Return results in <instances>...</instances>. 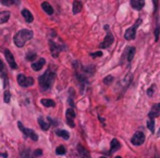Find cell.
Masks as SVG:
<instances>
[{
    "mask_svg": "<svg viewBox=\"0 0 160 158\" xmlns=\"http://www.w3.org/2000/svg\"><path fill=\"white\" fill-rule=\"evenodd\" d=\"M33 38V31L29 29H21L15 34L14 36V43L17 47L22 48L23 45H25L26 41H29Z\"/></svg>",
    "mask_w": 160,
    "mask_h": 158,
    "instance_id": "6da1fadb",
    "label": "cell"
},
{
    "mask_svg": "<svg viewBox=\"0 0 160 158\" xmlns=\"http://www.w3.org/2000/svg\"><path fill=\"white\" fill-rule=\"evenodd\" d=\"M54 73H52L50 69L46 71L45 74H43L38 78L39 85L43 90H48L49 88L52 86V83H54Z\"/></svg>",
    "mask_w": 160,
    "mask_h": 158,
    "instance_id": "7a4b0ae2",
    "label": "cell"
},
{
    "mask_svg": "<svg viewBox=\"0 0 160 158\" xmlns=\"http://www.w3.org/2000/svg\"><path fill=\"white\" fill-rule=\"evenodd\" d=\"M140 24H142V19H137L136 22H135L129 29H126V31L124 33V38H125L126 40L135 39L136 31H137V28H138V26H140Z\"/></svg>",
    "mask_w": 160,
    "mask_h": 158,
    "instance_id": "3957f363",
    "label": "cell"
},
{
    "mask_svg": "<svg viewBox=\"0 0 160 158\" xmlns=\"http://www.w3.org/2000/svg\"><path fill=\"white\" fill-rule=\"evenodd\" d=\"M105 29H106V31H107V35H106V38H105V40H103V42L99 45V48H101V49L109 48V47H110V45H111L112 43H113V41H114V36L112 35L111 31H110L108 25L105 26Z\"/></svg>",
    "mask_w": 160,
    "mask_h": 158,
    "instance_id": "277c9868",
    "label": "cell"
},
{
    "mask_svg": "<svg viewBox=\"0 0 160 158\" xmlns=\"http://www.w3.org/2000/svg\"><path fill=\"white\" fill-rule=\"evenodd\" d=\"M145 133L143 131H136V132L133 134V136L131 138V143L134 145V146H140L142 144H144L145 142Z\"/></svg>",
    "mask_w": 160,
    "mask_h": 158,
    "instance_id": "5b68a950",
    "label": "cell"
},
{
    "mask_svg": "<svg viewBox=\"0 0 160 158\" xmlns=\"http://www.w3.org/2000/svg\"><path fill=\"white\" fill-rule=\"evenodd\" d=\"M17 82H19V85L22 86V87H31V86L34 85V78H32V77H25L23 74H20L19 76H17Z\"/></svg>",
    "mask_w": 160,
    "mask_h": 158,
    "instance_id": "8992f818",
    "label": "cell"
},
{
    "mask_svg": "<svg viewBox=\"0 0 160 158\" xmlns=\"http://www.w3.org/2000/svg\"><path fill=\"white\" fill-rule=\"evenodd\" d=\"M17 127H19V129H20L26 136H29V138H31L33 141H37V140H38V136H37V134H36V133H35L32 129H27V128L24 127V126H23V124L21 121L17 122Z\"/></svg>",
    "mask_w": 160,
    "mask_h": 158,
    "instance_id": "52a82bcc",
    "label": "cell"
},
{
    "mask_svg": "<svg viewBox=\"0 0 160 158\" xmlns=\"http://www.w3.org/2000/svg\"><path fill=\"white\" fill-rule=\"evenodd\" d=\"M5 55H6L7 62H8L9 66H10L12 69H17V62H15L13 54L11 53V51L8 50V49H6V50H5Z\"/></svg>",
    "mask_w": 160,
    "mask_h": 158,
    "instance_id": "ba28073f",
    "label": "cell"
},
{
    "mask_svg": "<svg viewBox=\"0 0 160 158\" xmlns=\"http://www.w3.org/2000/svg\"><path fill=\"white\" fill-rule=\"evenodd\" d=\"M160 116V103H156V104L152 105V110H149L148 113V117L149 119H155Z\"/></svg>",
    "mask_w": 160,
    "mask_h": 158,
    "instance_id": "9c48e42d",
    "label": "cell"
},
{
    "mask_svg": "<svg viewBox=\"0 0 160 158\" xmlns=\"http://www.w3.org/2000/svg\"><path fill=\"white\" fill-rule=\"evenodd\" d=\"M120 147H121L120 142L118 141L117 139H113L111 141V143H110V152H109V154H113L114 152L120 150Z\"/></svg>",
    "mask_w": 160,
    "mask_h": 158,
    "instance_id": "30bf717a",
    "label": "cell"
},
{
    "mask_svg": "<svg viewBox=\"0 0 160 158\" xmlns=\"http://www.w3.org/2000/svg\"><path fill=\"white\" fill-rule=\"evenodd\" d=\"M49 43H50V49H51V54H52V57H58V54H59V52H60V50L62 49V47L61 45H59L58 47L57 45L54 42H52L51 40L49 41Z\"/></svg>",
    "mask_w": 160,
    "mask_h": 158,
    "instance_id": "8fae6325",
    "label": "cell"
},
{
    "mask_svg": "<svg viewBox=\"0 0 160 158\" xmlns=\"http://www.w3.org/2000/svg\"><path fill=\"white\" fill-rule=\"evenodd\" d=\"M135 52H136V49L134 47H130L126 49V62H132V60L135 55Z\"/></svg>",
    "mask_w": 160,
    "mask_h": 158,
    "instance_id": "7c38bea8",
    "label": "cell"
},
{
    "mask_svg": "<svg viewBox=\"0 0 160 158\" xmlns=\"http://www.w3.org/2000/svg\"><path fill=\"white\" fill-rule=\"evenodd\" d=\"M45 62H46L45 59H39L37 62H35V63H33V64H32V68H33L34 71H36V72L40 71V69L44 67Z\"/></svg>",
    "mask_w": 160,
    "mask_h": 158,
    "instance_id": "4fadbf2b",
    "label": "cell"
},
{
    "mask_svg": "<svg viewBox=\"0 0 160 158\" xmlns=\"http://www.w3.org/2000/svg\"><path fill=\"white\" fill-rule=\"evenodd\" d=\"M73 13L74 14H77V13H80L82 11V9H83V4L81 2L80 0H74L73 1Z\"/></svg>",
    "mask_w": 160,
    "mask_h": 158,
    "instance_id": "5bb4252c",
    "label": "cell"
},
{
    "mask_svg": "<svg viewBox=\"0 0 160 158\" xmlns=\"http://www.w3.org/2000/svg\"><path fill=\"white\" fill-rule=\"evenodd\" d=\"M22 15L24 16V19H25V21L27 23H32V22H33V20H34V16H33V14H32L31 11H29L27 9H24V10H22Z\"/></svg>",
    "mask_w": 160,
    "mask_h": 158,
    "instance_id": "9a60e30c",
    "label": "cell"
},
{
    "mask_svg": "<svg viewBox=\"0 0 160 158\" xmlns=\"http://www.w3.org/2000/svg\"><path fill=\"white\" fill-rule=\"evenodd\" d=\"M77 151H78V154H80V158H91L89 153L82 145H77Z\"/></svg>",
    "mask_w": 160,
    "mask_h": 158,
    "instance_id": "2e32d148",
    "label": "cell"
},
{
    "mask_svg": "<svg viewBox=\"0 0 160 158\" xmlns=\"http://www.w3.org/2000/svg\"><path fill=\"white\" fill-rule=\"evenodd\" d=\"M42 8H43V10L47 13V14H49V15L54 14V8H52L48 2H46L45 1V2L42 3Z\"/></svg>",
    "mask_w": 160,
    "mask_h": 158,
    "instance_id": "e0dca14e",
    "label": "cell"
},
{
    "mask_svg": "<svg viewBox=\"0 0 160 158\" xmlns=\"http://www.w3.org/2000/svg\"><path fill=\"white\" fill-rule=\"evenodd\" d=\"M9 19H10V12H9V11L0 12V24L7 23Z\"/></svg>",
    "mask_w": 160,
    "mask_h": 158,
    "instance_id": "ac0fdd59",
    "label": "cell"
},
{
    "mask_svg": "<svg viewBox=\"0 0 160 158\" xmlns=\"http://www.w3.org/2000/svg\"><path fill=\"white\" fill-rule=\"evenodd\" d=\"M56 134L58 136H60V138L64 139V140H69V138H70V133L68 131H66V130H57Z\"/></svg>",
    "mask_w": 160,
    "mask_h": 158,
    "instance_id": "d6986e66",
    "label": "cell"
},
{
    "mask_svg": "<svg viewBox=\"0 0 160 158\" xmlns=\"http://www.w3.org/2000/svg\"><path fill=\"white\" fill-rule=\"evenodd\" d=\"M40 102H42V104L44 106H46V107H54V105H56V103L52 100H49V99H43Z\"/></svg>",
    "mask_w": 160,
    "mask_h": 158,
    "instance_id": "ffe728a7",
    "label": "cell"
},
{
    "mask_svg": "<svg viewBox=\"0 0 160 158\" xmlns=\"http://www.w3.org/2000/svg\"><path fill=\"white\" fill-rule=\"evenodd\" d=\"M38 124H39L40 128H42L43 130H45V131H46V130H48L49 127H50L48 122L45 121V120H44V119L42 118V117H39V118H38Z\"/></svg>",
    "mask_w": 160,
    "mask_h": 158,
    "instance_id": "44dd1931",
    "label": "cell"
},
{
    "mask_svg": "<svg viewBox=\"0 0 160 158\" xmlns=\"http://www.w3.org/2000/svg\"><path fill=\"white\" fill-rule=\"evenodd\" d=\"M145 6V0H136V4H135V10L140 11L143 9V7Z\"/></svg>",
    "mask_w": 160,
    "mask_h": 158,
    "instance_id": "7402d4cb",
    "label": "cell"
},
{
    "mask_svg": "<svg viewBox=\"0 0 160 158\" xmlns=\"http://www.w3.org/2000/svg\"><path fill=\"white\" fill-rule=\"evenodd\" d=\"M147 128L150 130V132H155V119H149L147 121Z\"/></svg>",
    "mask_w": 160,
    "mask_h": 158,
    "instance_id": "603a6c76",
    "label": "cell"
},
{
    "mask_svg": "<svg viewBox=\"0 0 160 158\" xmlns=\"http://www.w3.org/2000/svg\"><path fill=\"white\" fill-rule=\"evenodd\" d=\"M66 118H69V119L75 118V112L73 110V108H69V110H66Z\"/></svg>",
    "mask_w": 160,
    "mask_h": 158,
    "instance_id": "cb8c5ba5",
    "label": "cell"
},
{
    "mask_svg": "<svg viewBox=\"0 0 160 158\" xmlns=\"http://www.w3.org/2000/svg\"><path fill=\"white\" fill-rule=\"evenodd\" d=\"M25 59L27 60V61H29V62H34L35 59H36V53H35V52H29V53H27Z\"/></svg>",
    "mask_w": 160,
    "mask_h": 158,
    "instance_id": "d4e9b609",
    "label": "cell"
},
{
    "mask_svg": "<svg viewBox=\"0 0 160 158\" xmlns=\"http://www.w3.org/2000/svg\"><path fill=\"white\" fill-rule=\"evenodd\" d=\"M112 82H113V77L110 76V75L103 78V83H105V85L110 86V85H111V83H112Z\"/></svg>",
    "mask_w": 160,
    "mask_h": 158,
    "instance_id": "484cf974",
    "label": "cell"
},
{
    "mask_svg": "<svg viewBox=\"0 0 160 158\" xmlns=\"http://www.w3.org/2000/svg\"><path fill=\"white\" fill-rule=\"evenodd\" d=\"M66 152V147L63 146V145H60V146L58 147L57 150H56V153H57V155H64Z\"/></svg>",
    "mask_w": 160,
    "mask_h": 158,
    "instance_id": "4316f807",
    "label": "cell"
},
{
    "mask_svg": "<svg viewBox=\"0 0 160 158\" xmlns=\"http://www.w3.org/2000/svg\"><path fill=\"white\" fill-rule=\"evenodd\" d=\"M21 158H35L32 156V153L29 150L25 151V152H23L22 154H21Z\"/></svg>",
    "mask_w": 160,
    "mask_h": 158,
    "instance_id": "83f0119b",
    "label": "cell"
},
{
    "mask_svg": "<svg viewBox=\"0 0 160 158\" xmlns=\"http://www.w3.org/2000/svg\"><path fill=\"white\" fill-rule=\"evenodd\" d=\"M15 1H17V0H1V3H2L3 6L10 7V6H12Z\"/></svg>",
    "mask_w": 160,
    "mask_h": 158,
    "instance_id": "f1b7e54d",
    "label": "cell"
},
{
    "mask_svg": "<svg viewBox=\"0 0 160 158\" xmlns=\"http://www.w3.org/2000/svg\"><path fill=\"white\" fill-rule=\"evenodd\" d=\"M10 99H11V93H10V91L6 90L5 91V102L6 103H9L10 102Z\"/></svg>",
    "mask_w": 160,
    "mask_h": 158,
    "instance_id": "f546056e",
    "label": "cell"
},
{
    "mask_svg": "<svg viewBox=\"0 0 160 158\" xmlns=\"http://www.w3.org/2000/svg\"><path fill=\"white\" fill-rule=\"evenodd\" d=\"M159 34H160V27L159 26H156V28H155V41H158L159 39Z\"/></svg>",
    "mask_w": 160,
    "mask_h": 158,
    "instance_id": "4dcf8cb0",
    "label": "cell"
},
{
    "mask_svg": "<svg viewBox=\"0 0 160 158\" xmlns=\"http://www.w3.org/2000/svg\"><path fill=\"white\" fill-rule=\"evenodd\" d=\"M155 88H156V86H155V85L150 86V88H149L148 90H147V95H148V96H152V95H154V93H155Z\"/></svg>",
    "mask_w": 160,
    "mask_h": 158,
    "instance_id": "1f68e13d",
    "label": "cell"
},
{
    "mask_svg": "<svg viewBox=\"0 0 160 158\" xmlns=\"http://www.w3.org/2000/svg\"><path fill=\"white\" fill-rule=\"evenodd\" d=\"M91 57H103V52L101 51H98V52H94V53H91Z\"/></svg>",
    "mask_w": 160,
    "mask_h": 158,
    "instance_id": "d6a6232c",
    "label": "cell"
},
{
    "mask_svg": "<svg viewBox=\"0 0 160 158\" xmlns=\"http://www.w3.org/2000/svg\"><path fill=\"white\" fill-rule=\"evenodd\" d=\"M152 4H154V12L156 13V12L158 11V4H159V1L158 0H152Z\"/></svg>",
    "mask_w": 160,
    "mask_h": 158,
    "instance_id": "836d02e7",
    "label": "cell"
},
{
    "mask_svg": "<svg viewBox=\"0 0 160 158\" xmlns=\"http://www.w3.org/2000/svg\"><path fill=\"white\" fill-rule=\"evenodd\" d=\"M42 155H43V152H42L40 150H36L34 152V156H35V157H39V156H42Z\"/></svg>",
    "mask_w": 160,
    "mask_h": 158,
    "instance_id": "e575fe53",
    "label": "cell"
},
{
    "mask_svg": "<svg viewBox=\"0 0 160 158\" xmlns=\"http://www.w3.org/2000/svg\"><path fill=\"white\" fill-rule=\"evenodd\" d=\"M135 4H136V0H131V6H132V8H135Z\"/></svg>",
    "mask_w": 160,
    "mask_h": 158,
    "instance_id": "d590c367",
    "label": "cell"
},
{
    "mask_svg": "<svg viewBox=\"0 0 160 158\" xmlns=\"http://www.w3.org/2000/svg\"><path fill=\"white\" fill-rule=\"evenodd\" d=\"M114 158H122L121 156H117V157H114Z\"/></svg>",
    "mask_w": 160,
    "mask_h": 158,
    "instance_id": "8d00e7d4",
    "label": "cell"
},
{
    "mask_svg": "<svg viewBox=\"0 0 160 158\" xmlns=\"http://www.w3.org/2000/svg\"><path fill=\"white\" fill-rule=\"evenodd\" d=\"M99 158H107V157H105V156H101V157H99Z\"/></svg>",
    "mask_w": 160,
    "mask_h": 158,
    "instance_id": "74e56055",
    "label": "cell"
},
{
    "mask_svg": "<svg viewBox=\"0 0 160 158\" xmlns=\"http://www.w3.org/2000/svg\"><path fill=\"white\" fill-rule=\"evenodd\" d=\"M0 155H1V154H0Z\"/></svg>",
    "mask_w": 160,
    "mask_h": 158,
    "instance_id": "f35d334b",
    "label": "cell"
}]
</instances>
